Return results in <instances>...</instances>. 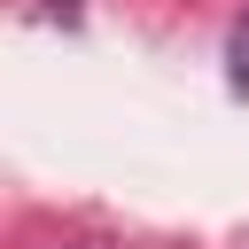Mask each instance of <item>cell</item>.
Wrapping results in <instances>:
<instances>
[{
  "mask_svg": "<svg viewBox=\"0 0 249 249\" xmlns=\"http://www.w3.org/2000/svg\"><path fill=\"white\" fill-rule=\"evenodd\" d=\"M233 86H249V23L233 31Z\"/></svg>",
  "mask_w": 249,
  "mask_h": 249,
  "instance_id": "6da1fadb",
  "label": "cell"
}]
</instances>
